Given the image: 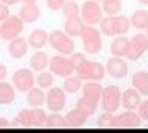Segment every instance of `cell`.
I'll list each match as a JSON object with an SVG mask.
<instances>
[{"mask_svg": "<svg viewBox=\"0 0 148 133\" xmlns=\"http://www.w3.org/2000/svg\"><path fill=\"white\" fill-rule=\"evenodd\" d=\"M100 33L108 36H125L131 28V19L125 16H120V14H116V16H106L100 20Z\"/></svg>", "mask_w": 148, "mask_h": 133, "instance_id": "cell-1", "label": "cell"}, {"mask_svg": "<svg viewBox=\"0 0 148 133\" xmlns=\"http://www.w3.org/2000/svg\"><path fill=\"white\" fill-rule=\"evenodd\" d=\"M48 43L59 54H65V56H71L74 53V48H76L74 39L71 36H68L65 31H60V30L51 31L49 37H48Z\"/></svg>", "mask_w": 148, "mask_h": 133, "instance_id": "cell-2", "label": "cell"}, {"mask_svg": "<svg viewBox=\"0 0 148 133\" xmlns=\"http://www.w3.org/2000/svg\"><path fill=\"white\" fill-rule=\"evenodd\" d=\"M76 74L80 77L83 82H86V81L100 82L105 77V74H106V68L102 65V63H99V62L86 61L85 59V61L76 68Z\"/></svg>", "mask_w": 148, "mask_h": 133, "instance_id": "cell-3", "label": "cell"}, {"mask_svg": "<svg viewBox=\"0 0 148 133\" xmlns=\"http://www.w3.org/2000/svg\"><path fill=\"white\" fill-rule=\"evenodd\" d=\"M82 45L83 50L88 54H97L102 50V33L97 28H94V25H85L82 34Z\"/></svg>", "mask_w": 148, "mask_h": 133, "instance_id": "cell-4", "label": "cell"}, {"mask_svg": "<svg viewBox=\"0 0 148 133\" xmlns=\"http://www.w3.org/2000/svg\"><path fill=\"white\" fill-rule=\"evenodd\" d=\"M122 105V91L117 85H106L102 91V99H100V107L103 112L116 113Z\"/></svg>", "mask_w": 148, "mask_h": 133, "instance_id": "cell-5", "label": "cell"}, {"mask_svg": "<svg viewBox=\"0 0 148 133\" xmlns=\"http://www.w3.org/2000/svg\"><path fill=\"white\" fill-rule=\"evenodd\" d=\"M25 22L20 19V16H9L0 23V39L3 40H12L18 37L23 31Z\"/></svg>", "mask_w": 148, "mask_h": 133, "instance_id": "cell-6", "label": "cell"}, {"mask_svg": "<svg viewBox=\"0 0 148 133\" xmlns=\"http://www.w3.org/2000/svg\"><path fill=\"white\" fill-rule=\"evenodd\" d=\"M80 17L86 25H97L103 19V8L97 0H85L80 6Z\"/></svg>", "mask_w": 148, "mask_h": 133, "instance_id": "cell-7", "label": "cell"}, {"mask_svg": "<svg viewBox=\"0 0 148 133\" xmlns=\"http://www.w3.org/2000/svg\"><path fill=\"white\" fill-rule=\"evenodd\" d=\"M49 71L54 76L59 77H68L76 73V67L73 65L71 59L66 57L65 54H57L49 59Z\"/></svg>", "mask_w": 148, "mask_h": 133, "instance_id": "cell-8", "label": "cell"}, {"mask_svg": "<svg viewBox=\"0 0 148 133\" xmlns=\"http://www.w3.org/2000/svg\"><path fill=\"white\" fill-rule=\"evenodd\" d=\"M32 68H18L12 74V85L20 93H28L36 85V77Z\"/></svg>", "mask_w": 148, "mask_h": 133, "instance_id": "cell-9", "label": "cell"}, {"mask_svg": "<svg viewBox=\"0 0 148 133\" xmlns=\"http://www.w3.org/2000/svg\"><path fill=\"white\" fill-rule=\"evenodd\" d=\"M66 104V91L59 87H51L46 93V107L51 112H62Z\"/></svg>", "mask_w": 148, "mask_h": 133, "instance_id": "cell-10", "label": "cell"}, {"mask_svg": "<svg viewBox=\"0 0 148 133\" xmlns=\"http://www.w3.org/2000/svg\"><path fill=\"white\" fill-rule=\"evenodd\" d=\"M147 51H148V37H147V34L139 33L130 39V50H128L127 59H130V61H137Z\"/></svg>", "mask_w": 148, "mask_h": 133, "instance_id": "cell-11", "label": "cell"}, {"mask_svg": "<svg viewBox=\"0 0 148 133\" xmlns=\"http://www.w3.org/2000/svg\"><path fill=\"white\" fill-rule=\"evenodd\" d=\"M106 73L114 77V79H122L128 74V63L127 61H123V57L119 56H111L108 61H106Z\"/></svg>", "mask_w": 148, "mask_h": 133, "instance_id": "cell-12", "label": "cell"}, {"mask_svg": "<svg viewBox=\"0 0 148 133\" xmlns=\"http://www.w3.org/2000/svg\"><path fill=\"white\" fill-rule=\"evenodd\" d=\"M143 119L139 116L134 110H127V112L116 114V128H136L140 127Z\"/></svg>", "mask_w": 148, "mask_h": 133, "instance_id": "cell-13", "label": "cell"}, {"mask_svg": "<svg viewBox=\"0 0 148 133\" xmlns=\"http://www.w3.org/2000/svg\"><path fill=\"white\" fill-rule=\"evenodd\" d=\"M29 50V43L28 40H25L23 37H16L12 40H9V45H8V54L14 59H22L25 57V54L28 53Z\"/></svg>", "mask_w": 148, "mask_h": 133, "instance_id": "cell-14", "label": "cell"}, {"mask_svg": "<svg viewBox=\"0 0 148 133\" xmlns=\"http://www.w3.org/2000/svg\"><path fill=\"white\" fill-rule=\"evenodd\" d=\"M140 102H142V94L134 87L127 88L122 93V107L125 110H137Z\"/></svg>", "mask_w": 148, "mask_h": 133, "instance_id": "cell-15", "label": "cell"}, {"mask_svg": "<svg viewBox=\"0 0 148 133\" xmlns=\"http://www.w3.org/2000/svg\"><path fill=\"white\" fill-rule=\"evenodd\" d=\"M130 50V39L125 36H117L113 39V42L110 43V53L111 56H119V57H127Z\"/></svg>", "mask_w": 148, "mask_h": 133, "instance_id": "cell-16", "label": "cell"}, {"mask_svg": "<svg viewBox=\"0 0 148 133\" xmlns=\"http://www.w3.org/2000/svg\"><path fill=\"white\" fill-rule=\"evenodd\" d=\"M18 16L25 23H34L40 17V10L36 3H23V6L18 11Z\"/></svg>", "mask_w": 148, "mask_h": 133, "instance_id": "cell-17", "label": "cell"}, {"mask_svg": "<svg viewBox=\"0 0 148 133\" xmlns=\"http://www.w3.org/2000/svg\"><path fill=\"white\" fill-rule=\"evenodd\" d=\"M85 22L80 16L77 17H68L66 22H65V33L71 37H80L83 28H85Z\"/></svg>", "mask_w": 148, "mask_h": 133, "instance_id": "cell-18", "label": "cell"}, {"mask_svg": "<svg viewBox=\"0 0 148 133\" xmlns=\"http://www.w3.org/2000/svg\"><path fill=\"white\" fill-rule=\"evenodd\" d=\"M48 37H49V34L45 30L37 28V30H32L29 33V36H28V43H29L31 48L40 50L48 43Z\"/></svg>", "mask_w": 148, "mask_h": 133, "instance_id": "cell-19", "label": "cell"}, {"mask_svg": "<svg viewBox=\"0 0 148 133\" xmlns=\"http://www.w3.org/2000/svg\"><path fill=\"white\" fill-rule=\"evenodd\" d=\"M65 118H66V122H68V127L71 128H77V127H82L85 125L86 119L90 118L86 113H83L80 108L74 107L73 110H69V112L65 114Z\"/></svg>", "mask_w": 148, "mask_h": 133, "instance_id": "cell-20", "label": "cell"}, {"mask_svg": "<svg viewBox=\"0 0 148 133\" xmlns=\"http://www.w3.org/2000/svg\"><path fill=\"white\" fill-rule=\"evenodd\" d=\"M82 91H83L82 94L88 96L90 99L96 101V102L99 104L100 99H102V91H103V87L99 85V82H97V81H86L85 84H83V87H82Z\"/></svg>", "mask_w": 148, "mask_h": 133, "instance_id": "cell-21", "label": "cell"}, {"mask_svg": "<svg viewBox=\"0 0 148 133\" xmlns=\"http://www.w3.org/2000/svg\"><path fill=\"white\" fill-rule=\"evenodd\" d=\"M29 67L32 68L34 71H43L46 70V67H49V57L48 54L42 50H36V53L31 56L29 59Z\"/></svg>", "mask_w": 148, "mask_h": 133, "instance_id": "cell-22", "label": "cell"}, {"mask_svg": "<svg viewBox=\"0 0 148 133\" xmlns=\"http://www.w3.org/2000/svg\"><path fill=\"white\" fill-rule=\"evenodd\" d=\"M131 85L142 96H148V73L143 70L136 71L131 77Z\"/></svg>", "mask_w": 148, "mask_h": 133, "instance_id": "cell-23", "label": "cell"}, {"mask_svg": "<svg viewBox=\"0 0 148 133\" xmlns=\"http://www.w3.org/2000/svg\"><path fill=\"white\" fill-rule=\"evenodd\" d=\"M26 104L29 107H40L46 104V93L40 87H32L26 94Z\"/></svg>", "mask_w": 148, "mask_h": 133, "instance_id": "cell-24", "label": "cell"}, {"mask_svg": "<svg viewBox=\"0 0 148 133\" xmlns=\"http://www.w3.org/2000/svg\"><path fill=\"white\" fill-rule=\"evenodd\" d=\"M16 87L8 84L5 81H0V105H9L16 99Z\"/></svg>", "mask_w": 148, "mask_h": 133, "instance_id": "cell-25", "label": "cell"}, {"mask_svg": "<svg viewBox=\"0 0 148 133\" xmlns=\"http://www.w3.org/2000/svg\"><path fill=\"white\" fill-rule=\"evenodd\" d=\"M97 105H99V104H97L96 101L90 99V98H88V96H85V94H82L80 98L76 101V107L80 108L83 113L88 114V116H92V114H94V112L97 110Z\"/></svg>", "mask_w": 148, "mask_h": 133, "instance_id": "cell-26", "label": "cell"}, {"mask_svg": "<svg viewBox=\"0 0 148 133\" xmlns=\"http://www.w3.org/2000/svg\"><path fill=\"white\" fill-rule=\"evenodd\" d=\"M45 127L46 128H65V127H68V122H66V118L62 116L59 112H51L46 116Z\"/></svg>", "mask_w": 148, "mask_h": 133, "instance_id": "cell-27", "label": "cell"}, {"mask_svg": "<svg viewBox=\"0 0 148 133\" xmlns=\"http://www.w3.org/2000/svg\"><path fill=\"white\" fill-rule=\"evenodd\" d=\"M131 26L136 30H147L148 26V11L145 10H136L131 16Z\"/></svg>", "mask_w": 148, "mask_h": 133, "instance_id": "cell-28", "label": "cell"}, {"mask_svg": "<svg viewBox=\"0 0 148 133\" xmlns=\"http://www.w3.org/2000/svg\"><path fill=\"white\" fill-rule=\"evenodd\" d=\"M29 112H31V127H34V128L45 127L46 116H48L45 113V110H42L40 107H32L29 108Z\"/></svg>", "mask_w": 148, "mask_h": 133, "instance_id": "cell-29", "label": "cell"}, {"mask_svg": "<svg viewBox=\"0 0 148 133\" xmlns=\"http://www.w3.org/2000/svg\"><path fill=\"white\" fill-rule=\"evenodd\" d=\"M82 87H83V81L79 77L77 74L74 76V74H71V76H68V77H65V82H63V90L66 91V93H71V94H74V93H77L79 90H82Z\"/></svg>", "mask_w": 148, "mask_h": 133, "instance_id": "cell-30", "label": "cell"}, {"mask_svg": "<svg viewBox=\"0 0 148 133\" xmlns=\"http://www.w3.org/2000/svg\"><path fill=\"white\" fill-rule=\"evenodd\" d=\"M11 127H22V128H28L31 127V112L29 108H23L17 113V116L12 119Z\"/></svg>", "mask_w": 148, "mask_h": 133, "instance_id": "cell-31", "label": "cell"}, {"mask_svg": "<svg viewBox=\"0 0 148 133\" xmlns=\"http://www.w3.org/2000/svg\"><path fill=\"white\" fill-rule=\"evenodd\" d=\"M96 127L99 128H116V114L111 112H103L97 118Z\"/></svg>", "mask_w": 148, "mask_h": 133, "instance_id": "cell-32", "label": "cell"}, {"mask_svg": "<svg viewBox=\"0 0 148 133\" xmlns=\"http://www.w3.org/2000/svg\"><path fill=\"white\" fill-rule=\"evenodd\" d=\"M62 11L65 17H77L80 16V6L76 3V0H65L63 6H62Z\"/></svg>", "mask_w": 148, "mask_h": 133, "instance_id": "cell-33", "label": "cell"}, {"mask_svg": "<svg viewBox=\"0 0 148 133\" xmlns=\"http://www.w3.org/2000/svg\"><path fill=\"white\" fill-rule=\"evenodd\" d=\"M103 12H106V16H116L122 11V3L120 0H103Z\"/></svg>", "mask_w": 148, "mask_h": 133, "instance_id": "cell-34", "label": "cell"}, {"mask_svg": "<svg viewBox=\"0 0 148 133\" xmlns=\"http://www.w3.org/2000/svg\"><path fill=\"white\" fill-rule=\"evenodd\" d=\"M54 74L53 73H49V71H40V74L37 76V87H40V88H43V90H46V88H51L53 87V82H54V77H53Z\"/></svg>", "mask_w": 148, "mask_h": 133, "instance_id": "cell-35", "label": "cell"}, {"mask_svg": "<svg viewBox=\"0 0 148 133\" xmlns=\"http://www.w3.org/2000/svg\"><path fill=\"white\" fill-rule=\"evenodd\" d=\"M137 113L143 121H148V99L140 102V105H139V108H137Z\"/></svg>", "mask_w": 148, "mask_h": 133, "instance_id": "cell-36", "label": "cell"}, {"mask_svg": "<svg viewBox=\"0 0 148 133\" xmlns=\"http://www.w3.org/2000/svg\"><path fill=\"white\" fill-rule=\"evenodd\" d=\"M69 59H71V62H73V65L74 67H79V65H80V63L83 62V61H85V54H83V53H76V51H74L73 54H71V56H69Z\"/></svg>", "mask_w": 148, "mask_h": 133, "instance_id": "cell-37", "label": "cell"}, {"mask_svg": "<svg viewBox=\"0 0 148 133\" xmlns=\"http://www.w3.org/2000/svg\"><path fill=\"white\" fill-rule=\"evenodd\" d=\"M65 0H46V6L53 11H57V10H62Z\"/></svg>", "mask_w": 148, "mask_h": 133, "instance_id": "cell-38", "label": "cell"}, {"mask_svg": "<svg viewBox=\"0 0 148 133\" xmlns=\"http://www.w3.org/2000/svg\"><path fill=\"white\" fill-rule=\"evenodd\" d=\"M9 17V8L8 5H5V3L0 2V23L5 20V19H8Z\"/></svg>", "mask_w": 148, "mask_h": 133, "instance_id": "cell-39", "label": "cell"}, {"mask_svg": "<svg viewBox=\"0 0 148 133\" xmlns=\"http://www.w3.org/2000/svg\"><path fill=\"white\" fill-rule=\"evenodd\" d=\"M8 76V70H6V65L5 63H0V81H5Z\"/></svg>", "mask_w": 148, "mask_h": 133, "instance_id": "cell-40", "label": "cell"}, {"mask_svg": "<svg viewBox=\"0 0 148 133\" xmlns=\"http://www.w3.org/2000/svg\"><path fill=\"white\" fill-rule=\"evenodd\" d=\"M11 127V122L5 118H0V128H9Z\"/></svg>", "mask_w": 148, "mask_h": 133, "instance_id": "cell-41", "label": "cell"}, {"mask_svg": "<svg viewBox=\"0 0 148 133\" xmlns=\"http://www.w3.org/2000/svg\"><path fill=\"white\" fill-rule=\"evenodd\" d=\"M0 2L5 3V5H8V6H11V5H16L18 0H0Z\"/></svg>", "mask_w": 148, "mask_h": 133, "instance_id": "cell-42", "label": "cell"}, {"mask_svg": "<svg viewBox=\"0 0 148 133\" xmlns=\"http://www.w3.org/2000/svg\"><path fill=\"white\" fill-rule=\"evenodd\" d=\"M22 3H37V0H18Z\"/></svg>", "mask_w": 148, "mask_h": 133, "instance_id": "cell-43", "label": "cell"}, {"mask_svg": "<svg viewBox=\"0 0 148 133\" xmlns=\"http://www.w3.org/2000/svg\"><path fill=\"white\" fill-rule=\"evenodd\" d=\"M139 3H140V5H148V0H137Z\"/></svg>", "mask_w": 148, "mask_h": 133, "instance_id": "cell-44", "label": "cell"}, {"mask_svg": "<svg viewBox=\"0 0 148 133\" xmlns=\"http://www.w3.org/2000/svg\"><path fill=\"white\" fill-rule=\"evenodd\" d=\"M147 37H148V26H147Z\"/></svg>", "mask_w": 148, "mask_h": 133, "instance_id": "cell-45", "label": "cell"}, {"mask_svg": "<svg viewBox=\"0 0 148 133\" xmlns=\"http://www.w3.org/2000/svg\"><path fill=\"white\" fill-rule=\"evenodd\" d=\"M97 2H103V0H97Z\"/></svg>", "mask_w": 148, "mask_h": 133, "instance_id": "cell-46", "label": "cell"}]
</instances>
